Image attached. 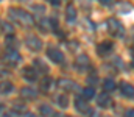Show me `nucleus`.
<instances>
[{"instance_id": "1", "label": "nucleus", "mask_w": 134, "mask_h": 117, "mask_svg": "<svg viewBox=\"0 0 134 117\" xmlns=\"http://www.w3.org/2000/svg\"><path fill=\"white\" fill-rule=\"evenodd\" d=\"M8 14H9V17H11L17 25H20V27L28 28V27H31L34 24V17L28 13V11L22 9V8H9V9H8Z\"/></svg>"}, {"instance_id": "2", "label": "nucleus", "mask_w": 134, "mask_h": 117, "mask_svg": "<svg viewBox=\"0 0 134 117\" xmlns=\"http://www.w3.org/2000/svg\"><path fill=\"white\" fill-rule=\"evenodd\" d=\"M22 56L19 55L17 48H6V52L3 53V63L8 64L9 67H16L20 63Z\"/></svg>"}, {"instance_id": "3", "label": "nucleus", "mask_w": 134, "mask_h": 117, "mask_svg": "<svg viewBox=\"0 0 134 117\" xmlns=\"http://www.w3.org/2000/svg\"><path fill=\"white\" fill-rule=\"evenodd\" d=\"M108 31H109V35L114 36V38H122L123 33H125V28H123V25H122L117 19L111 17V19H108Z\"/></svg>"}, {"instance_id": "4", "label": "nucleus", "mask_w": 134, "mask_h": 117, "mask_svg": "<svg viewBox=\"0 0 134 117\" xmlns=\"http://www.w3.org/2000/svg\"><path fill=\"white\" fill-rule=\"evenodd\" d=\"M87 102V98H84L83 95L80 97H75V109L78 111V113H81V114H87V116H94L95 113H94V109L86 103Z\"/></svg>"}, {"instance_id": "5", "label": "nucleus", "mask_w": 134, "mask_h": 117, "mask_svg": "<svg viewBox=\"0 0 134 117\" xmlns=\"http://www.w3.org/2000/svg\"><path fill=\"white\" fill-rule=\"evenodd\" d=\"M56 86H58V89L63 91V92H75V91H78L76 83H73V81L69 80V78H61V80H58V81H56Z\"/></svg>"}, {"instance_id": "6", "label": "nucleus", "mask_w": 134, "mask_h": 117, "mask_svg": "<svg viewBox=\"0 0 134 117\" xmlns=\"http://www.w3.org/2000/svg\"><path fill=\"white\" fill-rule=\"evenodd\" d=\"M75 66H76V70H80V72L89 70V69H91V59H89V56L84 55V53H81V55L75 59Z\"/></svg>"}, {"instance_id": "7", "label": "nucleus", "mask_w": 134, "mask_h": 117, "mask_svg": "<svg viewBox=\"0 0 134 117\" xmlns=\"http://www.w3.org/2000/svg\"><path fill=\"white\" fill-rule=\"evenodd\" d=\"M47 56H48L53 63H56V64L64 63V53H63L61 50L55 48V47H48V48H47Z\"/></svg>"}, {"instance_id": "8", "label": "nucleus", "mask_w": 134, "mask_h": 117, "mask_svg": "<svg viewBox=\"0 0 134 117\" xmlns=\"http://www.w3.org/2000/svg\"><path fill=\"white\" fill-rule=\"evenodd\" d=\"M22 77L25 78L28 83H34V81L37 80V69H36L34 66H27V67H24Z\"/></svg>"}, {"instance_id": "9", "label": "nucleus", "mask_w": 134, "mask_h": 117, "mask_svg": "<svg viewBox=\"0 0 134 117\" xmlns=\"http://www.w3.org/2000/svg\"><path fill=\"white\" fill-rule=\"evenodd\" d=\"M25 44H27V47H28L30 50H33V52H37V50L42 48V42L39 41L37 36H33V35L25 38Z\"/></svg>"}, {"instance_id": "10", "label": "nucleus", "mask_w": 134, "mask_h": 117, "mask_svg": "<svg viewBox=\"0 0 134 117\" xmlns=\"http://www.w3.org/2000/svg\"><path fill=\"white\" fill-rule=\"evenodd\" d=\"M112 42L111 41H104V42H101L98 44V47H97V53H98V56H106V55H109L111 52H112Z\"/></svg>"}, {"instance_id": "11", "label": "nucleus", "mask_w": 134, "mask_h": 117, "mask_svg": "<svg viewBox=\"0 0 134 117\" xmlns=\"http://www.w3.org/2000/svg\"><path fill=\"white\" fill-rule=\"evenodd\" d=\"M120 89V94L126 98H134V86H131L130 83H120L119 86Z\"/></svg>"}, {"instance_id": "12", "label": "nucleus", "mask_w": 134, "mask_h": 117, "mask_svg": "<svg viewBox=\"0 0 134 117\" xmlns=\"http://www.w3.org/2000/svg\"><path fill=\"white\" fill-rule=\"evenodd\" d=\"M97 103H98V106L100 108H109L111 105H112V100H111V97H109V92H103L100 94L98 97H97Z\"/></svg>"}, {"instance_id": "13", "label": "nucleus", "mask_w": 134, "mask_h": 117, "mask_svg": "<svg viewBox=\"0 0 134 117\" xmlns=\"http://www.w3.org/2000/svg\"><path fill=\"white\" fill-rule=\"evenodd\" d=\"M20 97L25 100H34V98H37V91H34L33 87H22Z\"/></svg>"}, {"instance_id": "14", "label": "nucleus", "mask_w": 134, "mask_h": 117, "mask_svg": "<svg viewBox=\"0 0 134 117\" xmlns=\"http://www.w3.org/2000/svg\"><path fill=\"white\" fill-rule=\"evenodd\" d=\"M55 102H56V105L59 106V108H67L69 106V95H67V92H63V94H58L56 97H55Z\"/></svg>"}, {"instance_id": "15", "label": "nucleus", "mask_w": 134, "mask_h": 117, "mask_svg": "<svg viewBox=\"0 0 134 117\" xmlns=\"http://www.w3.org/2000/svg\"><path fill=\"white\" fill-rule=\"evenodd\" d=\"M66 20L69 24H73L76 20V9L73 5H67L66 8Z\"/></svg>"}, {"instance_id": "16", "label": "nucleus", "mask_w": 134, "mask_h": 117, "mask_svg": "<svg viewBox=\"0 0 134 117\" xmlns=\"http://www.w3.org/2000/svg\"><path fill=\"white\" fill-rule=\"evenodd\" d=\"M11 114L13 116H31L30 113H28V109L25 108V106H22V105H14L13 106V109H11Z\"/></svg>"}, {"instance_id": "17", "label": "nucleus", "mask_w": 134, "mask_h": 117, "mask_svg": "<svg viewBox=\"0 0 134 117\" xmlns=\"http://www.w3.org/2000/svg\"><path fill=\"white\" fill-rule=\"evenodd\" d=\"M2 31H3V35L6 36V38H13L14 36V28H13V25L11 24H8V22H2Z\"/></svg>"}, {"instance_id": "18", "label": "nucleus", "mask_w": 134, "mask_h": 117, "mask_svg": "<svg viewBox=\"0 0 134 117\" xmlns=\"http://www.w3.org/2000/svg\"><path fill=\"white\" fill-rule=\"evenodd\" d=\"M34 67L37 69V72H41V74H48V66L42 61V59H39V58H36L34 59Z\"/></svg>"}, {"instance_id": "19", "label": "nucleus", "mask_w": 134, "mask_h": 117, "mask_svg": "<svg viewBox=\"0 0 134 117\" xmlns=\"http://www.w3.org/2000/svg\"><path fill=\"white\" fill-rule=\"evenodd\" d=\"M103 89H104L106 92H112V91L117 89V84H115V81H114L112 78H106V80L103 81Z\"/></svg>"}, {"instance_id": "20", "label": "nucleus", "mask_w": 134, "mask_h": 117, "mask_svg": "<svg viewBox=\"0 0 134 117\" xmlns=\"http://www.w3.org/2000/svg\"><path fill=\"white\" fill-rule=\"evenodd\" d=\"M81 95H83L84 98H87V100H92V98L95 97V87H92V86H87V87L81 89Z\"/></svg>"}, {"instance_id": "21", "label": "nucleus", "mask_w": 134, "mask_h": 117, "mask_svg": "<svg viewBox=\"0 0 134 117\" xmlns=\"http://www.w3.org/2000/svg\"><path fill=\"white\" fill-rule=\"evenodd\" d=\"M0 89H2V94L3 95H6V94H11L13 92V89H14V86L9 83V81H2V84H0Z\"/></svg>"}, {"instance_id": "22", "label": "nucleus", "mask_w": 134, "mask_h": 117, "mask_svg": "<svg viewBox=\"0 0 134 117\" xmlns=\"http://www.w3.org/2000/svg\"><path fill=\"white\" fill-rule=\"evenodd\" d=\"M39 113L42 114V116H59V114H55V111L48 106V105H41L39 106Z\"/></svg>"}, {"instance_id": "23", "label": "nucleus", "mask_w": 134, "mask_h": 117, "mask_svg": "<svg viewBox=\"0 0 134 117\" xmlns=\"http://www.w3.org/2000/svg\"><path fill=\"white\" fill-rule=\"evenodd\" d=\"M52 84H53L52 78L45 77L42 81H41V91H42V92H48V91H50V87H52Z\"/></svg>"}, {"instance_id": "24", "label": "nucleus", "mask_w": 134, "mask_h": 117, "mask_svg": "<svg viewBox=\"0 0 134 117\" xmlns=\"http://www.w3.org/2000/svg\"><path fill=\"white\" fill-rule=\"evenodd\" d=\"M48 24H50V28H53V31H58V19H55V17H50V20H48Z\"/></svg>"}, {"instance_id": "25", "label": "nucleus", "mask_w": 134, "mask_h": 117, "mask_svg": "<svg viewBox=\"0 0 134 117\" xmlns=\"http://www.w3.org/2000/svg\"><path fill=\"white\" fill-rule=\"evenodd\" d=\"M47 2H48L52 6H59V5H61V0H47Z\"/></svg>"}, {"instance_id": "26", "label": "nucleus", "mask_w": 134, "mask_h": 117, "mask_svg": "<svg viewBox=\"0 0 134 117\" xmlns=\"http://www.w3.org/2000/svg\"><path fill=\"white\" fill-rule=\"evenodd\" d=\"M125 116L126 117H134V109H126V111H125Z\"/></svg>"}, {"instance_id": "27", "label": "nucleus", "mask_w": 134, "mask_h": 117, "mask_svg": "<svg viewBox=\"0 0 134 117\" xmlns=\"http://www.w3.org/2000/svg\"><path fill=\"white\" fill-rule=\"evenodd\" d=\"M101 5H104V6H109L111 3H112V0H100Z\"/></svg>"}, {"instance_id": "28", "label": "nucleus", "mask_w": 134, "mask_h": 117, "mask_svg": "<svg viewBox=\"0 0 134 117\" xmlns=\"http://www.w3.org/2000/svg\"><path fill=\"white\" fill-rule=\"evenodd\" d=\"M89 81H91V83H94V84H95V83H97V77H91V78H89Z\"/></svg>"}]
</instances>
